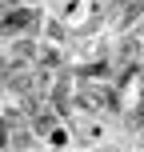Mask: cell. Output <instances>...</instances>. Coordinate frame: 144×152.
Segmentation results:
<instances>
[{"instance_id":"7a4b0ae2","label":"cell","mask_w":144,"mask_h":152,"mask_svg":"<svg viewBox=\"0 0 144 152\" xmlns=\"http://www.w3.org/2000/svg\"><path fill=\"white\" fill-rule=\"evenodd\" d=\"M8 144V120H0V148Z\"/></svg>"},{"instance_id":"6da1fadb","label":"cell","mask_w":144,"mask_h":152,"mask_svg":"<svg viewBox=\"0 0 144 152\" xmlns=\"http://www.w3.org/2000/svg\"><path fill=\"white\" fill-rule=\"evenodd\" d=\"M32 24H36V8H12V12L0 16V32H4V36H20Z\"/></svg>"}]
</instances>
